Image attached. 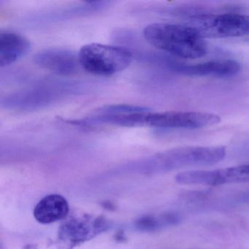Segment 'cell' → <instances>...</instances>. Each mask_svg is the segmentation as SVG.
<instances>
[{
	"instance_id": "obj_8",
	"label": "cell",
	"mask_w": 249,
	"mask_h": 249,
	"mask_svg": "<svg viewBox=\"0 0 249 249\" xmlns=\"http://www.w3.org/2000/svg\"><path fill=\"white\" fill-rule=\"evenodd\" d=\"M180 184L221 186L230 183H249V163L213 170H191L176 176Z\"/></svg>"
},
{
	"instance_id": "obj_11",
	"label": "cell",
	"mask_w": 249,
	"mask_h": 249,
	"mask_svg": "<svg viewBox=\"0 0 249 249\" xmlns=\"http://www.w3.org/2000/svg\"><path fill=\"white\" fill-rule=\"evenodd\" d=\"M31 49L27 37L11 30L0 31V67L5 68L25 56Z\"/></svg>"
},
{
	"instance_id": "obj_10",
	"label": "cell",
	"mask_w": 249,
	"mask_h": 249,
	"mask_svg": "<svg viewBox=\"0 0 249 249\" xmlns=\"http://www.w3.org/2000/svg\"><path fill=\"white\" fill-rule=\"evenodd\" d=\"M33 60L40 68L62 76L75 75L81 67L78 54L57 48L40 51L35 54Z\"/></svg>"
},
{
	"instance_id": "obj_7",
	"label": "cell",
	"mask_w": 249,
	"mask_h": 249,
	"mask_svg": "<svg viewBox=\"0 0 249 249\" xmlns=\"http://www.w3.org/2000/svg\"><path fill=\"white\" fill-rule=\"evenodd\" d=\"M221 122L215 113L195 111L149 112L145 126L159 129H199L213 126Z\"/></svg>"
},
{
	"instance_id": "obj_4",
	"label": "cell",
	"mask_w": 249,
	"mask_h": 249,
	"mask_svg": "<svg viewBox=\"0 0 249 249\" xmlns=\"http://www.w3.org/2000/svg\"><path fill=\"white\" fill-rule=\"evenodd\" d=\"M83 69L93 75L110 76L124 71L135 59L133 52L122 46L90 43L78 53Z\"/></svg>"
},
{
	"instance_id": "obj_12",
	"label": "cell",
	"mask_w": 249,
	"mask_h": 249,
	"mask_svg": "<svg viewBox=\"0 0 249 249\" xmlns=\"http://www.w3.org/2000/svg\"><path fill=\"white\" fill-rule=\"evenodd\" d=\"M69 213L66 199L59 195H49L36 205L34 216L38 222L49 224L63 219Z\"/></svg>"
},
{
	"instance_id": "obj_13",
	"label": "cell",
	"mask_w": 249,
	"mask_h": 249,
	"mask_svg": "<svg viewBox=\"0 0 249 249\" xmlns=\"http://www.w3.org/2000/svg\"><path fill=\"white\" fill-rule=\"evenodd\" d=\"M234 202L236 203H249V190L243 192L240 195H237L234 198Z\"/></svg>"
},
{
	"instance_id": "obj_9",
	"label": "cell",
	"mask_w": 249,
	"mask_h": 249,
	"mask_svg": "<svg viewBox=\"0 0 249 249\" xmlns=\"http://www.w3.org/2000/svg\"><path fill=\"white\" fill-rule=\"evenodd\" d=\"M158 66L189 76L227 78L235 75L240 71V64L231 59L210 61L199 64H183L164 54L160 58Z\"/></svg>"
},
{
	"instance_id": "obj_6",
	"label": "cell",
	"mask_w": 249,
	"mask_h": 249,
	"mask_svg": "<svg viewBox=\"0 0 249 249\" xmlns=\"http://www.w3.org/2000/svg\"><path fill=\"white\" fill-rule=\"evenodd\" d=\"M151 111L148 107L133 105H109L99 107L84 119L69 122L74 126L81 127L104 124L135 127L145 126L147 114Z\"/></svg>"
},
{
	"instance_id": "obj_3",
	"label": "cell",
	"mask_w": 249,
	"mask_h": 249,
	"mask_svg": "<svg viewBox=\"0 0 249 249\" xmlns=\"http://www.w3.org/2000/svg\"><path fill=\"white\" fill-rule=\"evenodd\" d=\"M80 89L67 81H46L5 96L1 100V106L14 111H35L75 94Z\"/></svg>"
},
{
	"instance_id": "obj_1",
	"label": "cell",
	"mask_w": 249,
	"mask_h": 249,
	"mask_svg": "<svg viewBox=\"0 0 249 249\" xmlns=\"http://www.w3.org/2000/svg\"><path fill=\"white\" fill-rule=\"evenodd\" d=\"M143 36L151 46L176 57L195 59L208 53L203 38L186 24H150L144 29Z\"/></svg>"
},
{
	"instance_id": "obj_2",
	"label": "cell",
	"mask_w": 249,
	"mask_h": 249,
	"mask_svg": "<svg viewBox=\"0 0 249 249\" xmlns=\"http://www.w3.org/2000/svg\"><path fill=\"white\" fill-rule=\"evenodd\" d=\"M225 156L226 148L222 146L180 147L150 157L142 166L150 173H161L184 167L213 165Z\"/></svg>"
},
{
	"instance_id": "obj_5",
	"label": "cell",
	"mask_w": 249,
	"mask_h": 249,
	"mask_svg": "<svg viewBox=\"0 0 249 249\" xmlns=\"http://www.w3.org/2000/svg\"><path fill=\"white\" fill-rule=\"evenodd\" d=\"M186 25L202 38H227L249 36V15L238 14H194Z\"/></svg>"
}]
</instances>
